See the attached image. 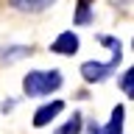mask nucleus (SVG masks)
<instances>
[{"label":"nucleus","mask_w":134,"mask_h":134,"mask_svg":"<svg viewBox=\"0 0 134 134\" xmlns=\"http://www.w3.org/2000/svg\"><path fill=\"white\" fill-rule=\"evenodd\" d=\"M98 42L112 53V56H109L106 62H95V59H90V62H84V64L78 67V73H81V78L87 84H103V81H109V78L117 73L120 62H123V42L117 39V36L98 34Z\"/></svg>","instance_id":"f257e3e1"},{"label":"nucleus","mask_w":134,"mask_h":134,"mask_svg":"<svg viewBox=\"0 0 134 134\" xmlns=\"http://www.w3.org/2000/svg\"><path fill=\"white\" fill-rule=\"evenodd\" d=\"M64 75L59 70H28L23 78V92L25 98H48L62 90Z\"/></svg>","instance_id":"f03ea898"},{"label":"nucleus","mask_w":134,"mask_h":134,"mask_svg":"<svg viewBox=\"0 0 134 134\" xmlns=\"http://www.w3.org/2000/svg\"><path fill=\"white\" fill-rule=\"evenodd\" d=\"M123 123H126V106L117 103L103 126H98L95 120H90L87 129H81V134H123Z\"/></svg>","instance_id":"7ed1b4c3"},{"label":"nucleus","mask_w":134,"mask_h":134,"mask_svg":"<svg viewBox=\"0 0 134 134\" xmlns=\"http://www.w3.org/2000/svg\"><path fill=\"white\" fill-rule=\"evenodd\" d=\"M62 112H64V100H48V103H42V106L34 112L31 126L34 129H45V126H50Z\"/></svg>","instance_id":"20e7f679"},{"label":"nucleus","mask_w":134,"mask_h":134,"mask_svg":"<svg viewBox=\"0 0 134 134\" xmlns=\"http://www.w3.org/2000/svg\"><path fill=\"white\" fill-rule=\"evenodd\" d=\"M78 50H81V39L75 31H62L50 42V53H56V56H75Z\"/></svg>","instance_id":"39448f33"},{"label":"nucleus","mask_w":134,"mask_h":134,"mask_svg":"<svg viewBox=\"0 0 134 134\" xmlns=\"http://www.w3.org/2000/svg\"><path fill=\"white\" fill-rule=\"evenodd\" d=\"M34 50L28 45H6V48H0V62L3 64H11V62H20V59H28Z\"/></svg>","instance_id":"423d86ee"},{"label":"nucleus","mask_w":134,"mask_h":134,"mask_svg":"<svg viewBox=\"0 0 134 134\" xmlns=\"http://www.w3.org/2000/svg\"><path fill=\"white\" fill-rule=\"evenodd\" d=\"M8 3H11V8H17V11L36 14V11H45V8H50L56 0H8Z\"/></svg>","instance_id":"0eeeda50"},{"label":"nucleus","mask_w":134,"mask_h":134,"mask_svg":"<svg viewBox=\"0 0 134 134\" xmlns=\"http://www.w3.org/2000/svg\"><path fill=\"white\" fill-rule=\"evenodd\" d=\"M92 6H95V0H78L75 11H73V23L75 25H90L92 23Z\"/></svg>","instance_id":"6e6552de"},{"label":"nucleus","mask_w":134,"mask_h":134,"mask_svg":"<svg viewBox=\"0 0 134 134\" xmlns=\"http://www.w3.org/2000/svg\"><path fill=\"white\" fill-rule=\"evenodd\" d=\"M81 129H84V115L81 112H73L67 117V123H62L53 134H81Z\"/></svg>","instance_id":"1a4fd4ad"},{"label":"nucleus","mask_w":134,"mask_h":134,"mask_svg":"<svg viewBox=\"0 0 134 134\" xmlns=\"http://www.w3.org/2000/svg\"><path fill=\"white\" fill-rule=\"evenodd\" d=\"M131 78H134V70H131V67H126L123 75H120V90H123L126 98H131V95H134V90H131Z\"/></svg>","instance_id":"9d476101"}]
</instances>
